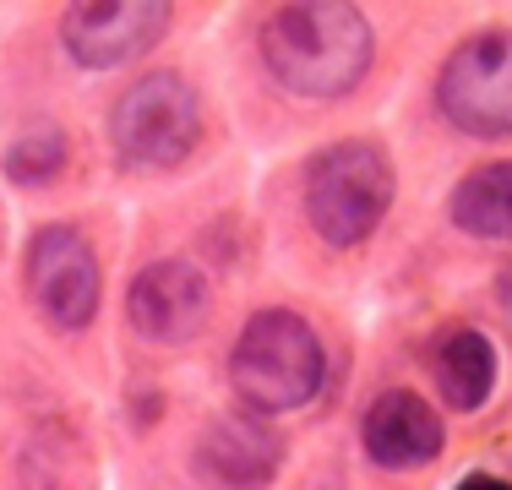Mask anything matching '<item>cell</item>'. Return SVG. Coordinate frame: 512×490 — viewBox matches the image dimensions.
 Wrapping results in <instances>:
<instances>
[{"label": "cell", "mask_w": 512, "mask_h": 490, "mask_svg": "<svg viewBox=\"0 0 512 490\" xmlns=\"http://www.w3.org/2000/svg\"><path fill=\"white\" fill-rule=\"evenodd\" d=\"M126 316L148 343H191L213 316V284L191 262H153L131 278Z\"/></svg>", "instance_id": "ba28073f"}, {"label": "cell", "mask_w": 512, "mask_h": 490, "mask_svg": "<svg viewBox=\"0 0 512 490\" xmlns=\"http://www.w3.org/2000/svg\"><path fill=\"white\" fill-rule=\"evenodd\" d=\"M393 207V164L376 142H333L306 169V213L327 245H360Z\"/></svg>", "instance_id": "3957f363"}, {"label": "cell", "mask_w": 512, "mask_h": 490, "mask_svg": "<svg viewBox=\"0 0 512 490\" xmlns=\"http://www.w3.org/2000/svg\"><path fill=\"white\" fill-rule=\"evenodd\" d=\"M458 490H512V485L502 480V474H463Z\"/></svg>", "instance_id": "5bb4252c"}, {"label": "cell", "mask_w": 512, "mask_h": 490, "mask_svg": "<svg viewBox=\"0 0 512 490\" xmlns=\"http://www.w3.org/2000/svg\"><path fill=\"white\" fill-rule=\"evenodd\" d=\"M453 224L480 240H512V158L480 164L453 191Z\"/></svg>", "instance_id": "7c38bea8"}, {"label": "cell", "mask_w": 512, "mask_h": 490, "mask_svg": "<svg viewBox=\"0 0 512 490\" xmlns=\"http://www.w3.org/2000/svg\"><path fill=\"white\" fill-rule=\"evenodd\" d=\"M436 104L463 137H512V33H474L447 55Z\"/></svg>", "instance_id": "5b68a950"}, {"label": "cell", "mask_w": 512, "mask_h": 490, "mask_svg": "<svg viewBox=\"0 0 512 490\" xmlns=\"http://www.w3.org/2000/svg\"><path fill=\"white\" fill-rule=\"evenodd\" d=\"M60 169H66V137H60L55 126L22 131V137L6 147V175L17 180V186H50Z\"/></svg>", "instance_id": "4fadbf2b"}, {"label": "cell", "mask_w": 512, "mask_h": 490, "mask_svg": "<svg viewBox=\"0 0 512 490\" xmlns=\"http://www.w3.org/2000/svg\"><path fill=\"white\" fill-rule=\"evenodd\" d=\"M278 458H284V441H278L273 425L251 409L218 414L197 441L202 474L224 490H262L278 474Z\"/></svg>", "instance_id": "9c48e42d"}, {"label": "cell", "mask_w": 512, "mask_h": 490, "mask_svg": "<svg viewBox=\"0 0 512 490\" xmlns=\"http://www.w3.org/2000/svg\"><path fill=\"white\" fill-rule=\"evenodd\" d=\"M109 137H115L120 164L131 169H169L197 147L202 137V104L186 77L175 71H148L120 93L115 115H109Z\"/></svg>", "instance_id": "277c9868"}, {"label": "cell", "mask_w": 512, "mask_h": 490, "mask_svg": "<svg viewBox=\"0 0 512 490\" xmlns=\"http://www.w3.org/2000/svg\"><path fill=\"white\" fill-rule=\"evenodd\" d=\"M28 294L39 316L60 333H77L99 311V256L82 240V229L50 224L28 245Z\"/></svg>", "instance_id": "8992f818"}, {"label": "cell", "mask_w": 512, "mask_h": 490, "mask_svg": "<svg viewBox=\"0 0 512 490\" xmlns=\"http://www.w3.org/2000/svg\"><path fill=\"white\" fill-rule=\"evenodd\" d=\"M322 338L295 311H256L229 354V382L251 414H289L322 392Z\"/></svg>", "instance_id": "7a4b0ae2"}, {"label": "cell", "mask_w": 512, "mask_h": 490, "mask_svg": "<svg viewBox=\"0 0 512 490\" xmlns=\"http://www.w3.org/2000/svg\"><path fill=\"white\" fill-rule=\"evenodd\" d=\"M262 60L278 88L300 98H344L371 71V22L365 11L333 0L284 6L262 28Z\"/></svg>", "instance_id": "6da1fadb"}, {"label": "cell", "mask_w": 512, "mask_h": 490, "mask_svg": "<svg viewBox=\"0 0 512 490\" xmlns=\"http://www.w3.org/2000/svg\"><path fill=\"white\" fill-rule=\"evenodd\" d=\"M169 22H175V11L158 0H104V6H71L60 22V39L77 66L109 71L142 60L169 33Z\"/></svg>", "instance_id": "52a82bcc"}, {"label": "cell", "mask_w": 512, "mask_h": 490, "mask_svg": "<svg viewBox=\"0 0 512 490\" xmlns=\"http://www.w3.org/2000/svg\"><path fill=\"white\" fill-rule=\"evenodd\" d=\"M365 452H371L382 469H420L442 452V414H431V403L414 398V392L393 387L365 409Z\"/></svg>", "instance_id": "30bf717a"}, {"label": "cell", "mask_w": 512, "mask_h": 490, "mask_svg": "<svg viewBox=\"0 0 512 490\" xmlns=\"http://www.w3.org/2000/svg\"><path fill=\"white\" fill-rule=\"evenodd\" d=\"M431 376H436V392H442L447 409H480L496 387V349L485 333L474 327H453L442 333L431 354Z\"/></svg>", "instance_id": "8fae6325"}]
</instances>
